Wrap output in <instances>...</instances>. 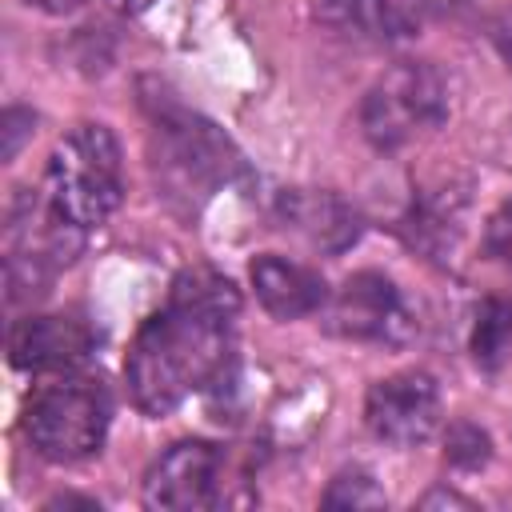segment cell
Wrapping results in <instances>:
<instances>
[{
    "instance_id": "17",
    "label": "cell",
    "mask_w": 512,
    "mask_h": 512,
    "mask_svg": "<svg viewBox=\"0 0 512 512\" xmlns=\"http://www.w3.org/2000/svg\"><path fill=\"white\" fill-rule=\"evenodd\" d=\"M32 124H36V116H32L28 108H8V112L0 116V136H4L0 156H4V160H12V156L20 152V144L32 136Z\"/></svg>"
},
{
    "instance_id": "16",
    "label": "cell",
    "mask_w": 512,
    "mask_h": 512,
    "mask_svg": "<svg viewBox=\"0 0 512 512\" xmlns=\"http://www.w3.org/2000/svg\"><path fill=\"white\" fill-rule=\"evenodd\" d=\"M484 252L512 268V200H504L484 224Z\"/></svg>"
},
{
    "instance_id": "9",
    "label": "cell",
    "mask_w": 512,
    "mask_h": 512,
    "mask_svg": "<svg viewBox=\"0 0 512 512\" xmlns=\"http://www.w3.org/2000/svg\"><path fill=\"white\" fill-rule=\"evenodd\" d=\"M96 348V332L68 312L24 316L8 332V360L20 372H72Z\"/></svg>"
},
{
    "instance_id": "1",
    "label": "cell",
    "mask_w": 512,
    "mask_h": 512,
    "mask_svg": "<svg viewBox=\"0 0 512 512\" xmlns=\"http://www.w3.org/2000/svg\"><path fill=\"white\" fill-rule=\"evenodd\" d=\"M240 292L212 268H188L172 280L168 304L136 332L124 376L140 412L164 416L192 392L224 384L236 364Z\"/></svg>"
},
{
    "instance_id": "15",
    "label": "cell",
    "mask_w": 512,
    "mask_h": 512,
    "mask_svg": "<svg viewBox=\"0 0 512 512\" xmlns=\"http://www.w3.org/2000/svg\"><path fill=\"white\" fill-rule=\"evenodd\" d=\"M444 456H448L452 468H468V472H472V468L488 464L492 440H488L484 428H476V424H468V420H456V424L448 428V436H444Z\"/></svg>"
},
{
    "instance_id": "14",
    "label": "cell",
    "mask_w": 512,
    "mask_h": 512,
    "mask_svg": "<svg viewBox=\"0 0 512 512\" xmlns=\"http://www.w3.org/2000/svg\"><path fill=\"white\" fill-rule=\"evenodd\" d=\"M320 504H324V508H384L388 496H384V488L372 480V472L352 468V472H340V476L324 488Z\"/></svg>"
},
{
    "instance_id": "13",
    "label": "cell",
    "mask_w": 512,
    "mask_h": 512,
    "mask_svg": "<svg viewBox=\"0 0 512 512\" xmlns=\"http://www.w3.org/2000/svg\"><path fill=\"white\" fill-rule=\"evenodd\" d=\"M512 348V304L500 296H488L476 308V324H472V360L480 368H500V360Z\"/></svg>"
},
{
    "instance_id": "8",
    "label": "cell",
    "mask_w": 512,
    "mask_h": 512,
    "mask_svg": "<svg viewBox=\"0 0 512 512\" xmlns=\"http://www.w3.org/2000/svg\"><path fill=\"white\" fill-rule=\"evenodd\" d=\"M224 452L208 440H180L144 472V504L164 512H192L220 504Z\"/></svg>"
},
{
    "instance_id": "5",
    "label": "cell",
    "mask_w": 512,
    "mask_h": 512,
    "mask_svg": "<svg viewBox=\"0 0 512 512\" xmlns=\"http://www.w3.org/2000/svg\"><path fill=\"white\" fill-rule=\"evenodd\" d=\"M448 116V84L428 60L392 64L360 104V128L380 148L392 152L412 136L436 128Z\"/></svg>"
},
{
    "instance_id": "7",
    "label": "cell",
    "mask_w": 512,
    "mask_h": 512,
    "mask_svg": "<svg viewBox=\"0 0 512 512\" xmlns=\"http://www.w3.org/2000/svg\"><path fill=\"white\" fill-rule=\"evenodd\" d=\"M364 420L376 440L412 448L440 428V388L428 372H396L368 388Z\"/></svg>"
},
{
    "instance_id": "6",
    "label": "cell",
    "mask_w": 512,
    "mask_h": 512,
    "mask_svg": "<svg viewBox=\"0 0 512 512\" xmlns=\"http://www.w3.org/2000/svg\"><path fill=\"white\" fill-rule=\"evenodd\" d=\"M328 328L348 340L408 344L416 336V316L384 272H356L328 300Z\"/></svg>"
},
{
    "instance_id": "12",
    "label": "cell",
    "mask_w": 512,
    "mask_h": 512,
    "mask_svg": "<svg viewBox=\"0 0 512 512\" xmlns=\"http://www.w3.org/2000/svg\"><path fill=\"white\" fill-rule=\"evenodd\" d=\"M312 16L352 40L388 44L416 32V20L400 8V0H312Z\"/></svg>"
},
{
    "instance_id": "2",
    "label": "cell",
    "mask_w": 512,
    "mask_h": 512,
    "mask_svg": "<svg viewBox=\"0 0 512 512\" xmlns=\"http://www.w3.org/2000/svg\"><path fill=\"white\" fill-rule=\"evenodd\" d=\"M48 204L84 228L104 224L124 200V156L108 124H76L48 156Z\"/></svg>"
},
{
    "instance_id": "11",
    "label": "cell",
    "mask_w": 512,
    "mask_h": 512,
    "mask_svg": "<svg viewBox=\"0 0 512 512\" xmlns=\"http://www.w3.org/2000/svg\"><path fill=\"white\" fill-rule=\"evenodd\" d=\"M248 276H252L256 300L276 320H300V316H312L328 304V284L312 268H304L296 260H284L276 252L256 256Z\"/></svg>"
},
{
    "instance_id": "18",
    "label": "cell",
    "mask_w": 512,
    "mask_h": 512,
    "mask_svg": "<svg viewBox=\"0 0 512 512\" xmlns=\"http://www.w3.org/2000/svg\"><path fill=\"white\" fill-rule=\"evenodd\" d=\"M460 4H468V0H400V8L420 24L424 16H444V12H456Z\"/></svg>"
},
{
    "instance_id": "4",
    "label": "cell",
    "mask_w": 512,
    "mask_h": 512,
    "mask_svg": "<svg viewBox=\"0 0 512 512\" xmlns=\"http://www.w3.org/2000/svg\"><path fill=\"white\" fill-rule=\"evenodd\" d=\"M156 136H160V152H156V168L168 184V192H184L192 196H212L216 188H228L232 180H240L244 156L232 148V140L204 116L180 108V104H156Z\"/></svg>"
},
{
    "instance_id": "20",
    "label": "cell",
    "mask_w": 512,
    "mask_h": 512,
    "mask_svg": "<svg viewBox=\"0 0 512 512\" xmlns=\"http://www.w3.org/2000/svg\"><path fill=\"white\" fill-rule=\"evenodd\" d=\"M420 504H424V508H432V504H460V508H472V500H464V496H456V492H444V488L428 492Z\"/></svg>"
},
{
    "instance_id": "19",
    "label": "cell",
    "mask_w": 512,
    "mask_h": 512,
    "mask_svg": "<svg viewBox=\"0 0 512 512\" xmlns=\"http://www.w3.org/2000/svg\"><path fill=\"white\" fill-rule=\"evenodd\" d=\"M28 8H40V12H48V16H64V12H76L84 0H24Z\"/></svg>"
},
{
    "instance_id": "21",
    "label": "cell",
    "mask_w": 512,
    "mask_h": 512,
    "mask_svg": "<svg viewBox=\"0 0 512 512\" xmlns=\"http://www.w3.org/2000/svg\"><path fill=\"white\" fill-rule=\"evenodd\" d=\"M112 4H116L120 12H144V8L152 4V0H112Z\"/></svg>"
},
{
    "instance_id": "10",
    "label": "cell",
    "mask_w": 512,
    "mask_h": 512,
    "mask_svg": "<svg viewBox=\"0 0 512 512\" xmlns=\"http://www.w3.org/2000/svg\"><path fill=\"white\" fill-rule=\"evenodd\" d=\"M276 220L320 252H344L360 240V212L332 188H284L276 196Z\"/></svg>"
},
{
    "instance_id": "3",
    "label": "cell",
    "mask_w": 512,
    "mask_h": 512,
    "mask_svg": "<svg viewBox=\"0 0 512 512\" xmlns=\"http://www.w3.org/2000/svg\"><path fill=\"white\" fill-rule=\"evenodd\" d=\"M112 424V396L104 380L56 372V380L40 384L24 408L28 444L56 464H76L100 452Z\"/></svg>"
}]
</instances>
